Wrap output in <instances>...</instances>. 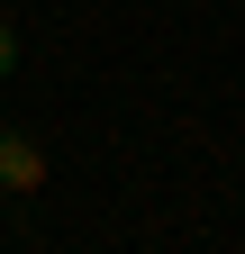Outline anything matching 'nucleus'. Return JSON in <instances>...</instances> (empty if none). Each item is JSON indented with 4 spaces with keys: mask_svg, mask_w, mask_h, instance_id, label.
<instances>
[{
    "mask_svg": "<svg viewBox=\"0 0 245 254\" xmlns=\"http://www.w3.org/2000/svg\"><path fill=\"white\" fill-rule=\"evenodd\" d=\"M0 182H9V190H37L46 182V154L27 145V136H9V127H0Z\"/></svg>",
    "mask_w": 245,
    "mask_h": 254,
    "instance_id": "f257e3e1",
    "label": "nucleus"
},
{
    "mask_svg": "<svg viewBox=\"0 0 245 254\" xmlns=\"http://www.w3.org/2000/svg\"><path fill=\"white\" fill-rule=\"evenodd\" d=\"M9 64H18V27L0 18V73H9Z\"/></svg>",
    "mask_w": 245,
    "mask_h": 254,
    "instance_id": "f03ea898",
    "label": "nucleus"
},
{
    "mask_svg": "<svg viewBox=\"0 0 245 254\" xmlns=\"http://www.w3.org/2000/svg\"><path fill=\"white\" fill-rule=\"evenodd\" d=\"M0 127H9V118H0Z\"/></svg>",
    "mask_w": 245,
    "mask_h": 254,
    "instance_id": "7ed1b4c3",
    "label": "nucleus"
}]
</instances>
